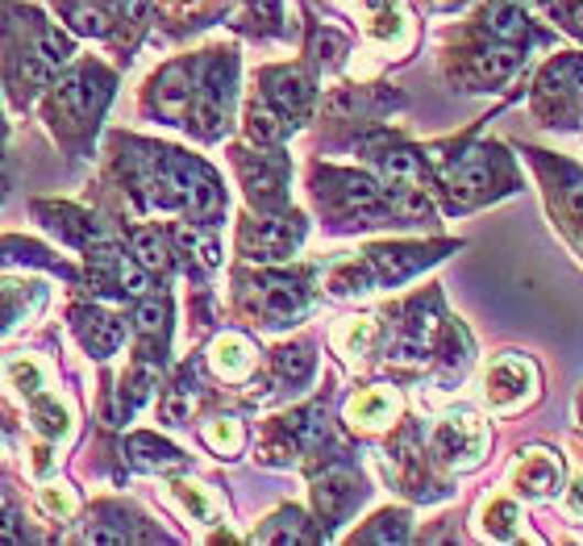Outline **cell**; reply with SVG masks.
Masks as SVG:
<instances>
[{
	"mask_svg": "<svg viewBox=\"0 0 583 546\" xmlns=\"http://www.w3.org/2000/svg\"><path fill=\"white\" fill-rule=\"evenodd\" d=\"M538 388V372L533 363L521 355H505L492 363L488 372V400L496 409H508V405H521L529 393Z\"/></svg>",
	"mask_w": 583,
	"mask_h": 546,
	"instance_id": "1",
	"label": "cell"
},
{
	"mask_svg": "<svg viewBox=\"0 0 583 546\" xmlns=\"http://www.w3.org/2000/svg\"><path fill=\"white\" fill-rule=\"evenodd\" d=\"M438 447H442V459L451 454L458 468H471L475 459H484L488 430L479 426V417L475 414H454V417H446V426L438 433Z\"/></svg>",
	"mask_w": 583,
	"mask_h": 546,
	"instance_id": "2",
	"label": "cell"
},
{
	"mask_svg": "<svg viewBox=\"0 0 583 546\" xmlns=\"http://www.w3.org/2000/svg\"><path fill=\"white\" fill-rule=\"evenodd\" d=\"M433 259L430 246H371L367 250V264L384 283H396L404 276H413L417 267H425Z\"/></svg>",
	"mask_w": 583,
	"mask_h": 546,
	"instance_id": "3",
	"label": "cell"
},
{
	"mask_svg": "<svg viewBox=\"0 0 583 546\" xmlns=\"http://www.w3.org/2000/svg\"><path fill=\"white\" fill-rule=\"evenodd\" d=\"M109 96V79L96 76V72H76L58 84V105L72 117H93Z\"/></svg>",
	"mask_w": 583,
	"mask_h": 546,
	"instance_id": "4",
	"label": "cell"
},
{
	"mask_svg": "<svg viewBox=\"0 0 583 546\" xmlns=\"http://www.w3.org/2000/svg\"><path fill=\"white\" fill-rule=\"evenodd\" d=\"M559 459L554 451H526V459L517 463L512 471V484L517 492H526V496H550V492L559 489Z\"/></svg>",
	"mask_w": 583,
	"mask_h": 546,
	"instance_id": "5",
	"label": "cell"
},
{
	"mask_svg": "<svg viewBox=\"0 0 583 546\" xmlns=\"http://www.w3.org/2000/svg\"><path fill=\"white\" fill-rule=\"evenodd\" d=\"M263 313L271 325H288L304 313V288L296 280H263Z\"/></svg>",
	"mask_w": 583,
	"mask_h": 546,
	"instance_id": "6",
	"label": "cell"
},
{
	"mask_svg": "<svg viewBox=\"0 0 583 546\" xmlns=\"http://www.w3.org/2000/svg\"><path fill=\"white\" fill-rule=\"evenodd\" d=\"M346 417L355 421L358 430H379L396 417V396L388 388H367L346 405Z\"/></svg>",
	"mask_w": 583,
	"mask_h": 546,
	"instance_id": "7",
	"label": "cell"
},
{
	"mask_svg": "<svg viewBox=\"0 0 583 546\" xmlns=\"http://www.w3.org/2000/svg\"><path fill=\"white\" fill-rule=\"evenodd\" d=\"M213 372L222 379H242L250 367H255V346L242 339V334H222L213 342Z\"/></svg>",
	"mask_w": 583,
	"mask_h": 546,
	"instance_id": "8",
	"label": "cell"
},
{
	"mask_svg": "<svg viewBox=\"0 0 583 546\" xmlns=\"http://www.w3.org/2000/svg\"><path fill=\"white\" fill-rule=\"evenodd\" d=\"M154 100H159V114H168V117H180L184 109H188V100H192V72L184 67V63H175V67H168V72L159 76Z\"/></svg>",
	"mask_w": 583,
	"mask_h": 546,
	"instance_id": "9",
	"label": "cell"
},
{
	"mask_svg": "<svg viewBox=\"0 0 583 546\" xmlns=\"http://www.w3.org/2000/svg\"><path fill=\"white\" fill-rule=\"evenodd\" d=\"M267 96H271L280 109H288V114H301L304 105H309V96H313V88H309V79H304L301 72L283 67V72H271V76H267Z\"/></svg>",
	"mask_w": 583,
	"mask_h": 546,
	"instance_id": "10",
	"label": "cell"
},
{
	"mask_svg": "<svg viewBox=\"0 0 583 546\" xmlns=\"http://www.w3.org/2000/svg\"><path fill=\"white\" fill-rule=\"evenodd\" d=\"M292 243H296V229H283V222H263L246 238L255 259H283L292 250Z\"/></svg>",
	"mask_w": 583,
	"mask_h": 546,
	"instance_id": "11",
	"label": "cell"
},
{
	"mask_svg": "<svg viewBox=\"0 0 583 546\" xmlns=\"http://www.w3.org/2000/svg\"><path fill=\"white\" fill-rule=\"evenodd\" d=\"M517 63H521V55L512 46H496V51H479L475 63H471V72L484 79V84H500V79H508L517 72Z\"/></svg>",
	"mask_w": 583,
	"mask_h": 546,
	"instance_id": "12",
	"label": "cell"
},
{
	"mask_svg": "<svg viewBox=\"0 0 583 546\" xmlns=\"http://www.w3.org/2000/svg\"><path fill=\"white\" fill-rule=\"evenodd\" d=\"M79 334H84V342L93 346L96 355H109V351H117V342H121V325L109 313H84Z\"/></svg>",
	"mask_w": 583,
	"mask_h": 546,
	"instance_id": "13",
	"label": "cell"
},
{
	"mask_svg": "<svg viewBox=\"0 0 583 546\" xmlns=\"http://www.w3.org/2000/svg\"><path fill=\"white\" fill-rule=\"evenodd\" d=\"M488 30L505 42L521 39V34H526V13H521L512 0H500V4H492L488 9Z\"/></svg>",
	"mask_w": 583,
	"mask_h": 546,
	"instance_id": "14",
	"label": "cell"
},
{
	"mask_svg": "<svg viewBox=\"0 0 583 546\" xmlns=\"http://www.w3.org/2000/svg\"><path fill=\"white\" fill-rule=\"evenodd\" d=\"M133 264L142 267V271H163L168 267V243L154 229H142L133 238Z\"/></svg>",
	"mask_w": 583,
	"mask_h": 546,
	"instance_id": "15",
	"label": "cell"
},
{
	"mask_svg": "<svg viewBox=\"0 0 583 546\" xmlns=\"http://www.w3.org/2000/svg\"><path fill=\"white\" fill-rule=\"evenodd\" d=\"M379 168L392 184H417L421 180V163H417L413 151H388L379 159Z\"/></svg>",
	"mask_w": 583,
	"mask_h": 546,
	"instance_id": "16",
	"label": "cell"
},
{
	"mask_svg": "<svg viewBox=\"0 0 583 546\" xmlns=\"http://www.w3.org/2000/svg\"><path fill=\"white\" fill-rule=\"evenodd\" d=\"M246 175V189H250V196H255V201H280V184H283V171L280 168H255V163H250V168L242 171Z\"/></svg>",
	"mask_w": 583,
	"mask_h": 546,
	"instance_id": "17",
	"label": "cell"
},
{
	"mask_svg": "<svg viewBox=\"0 0 583 546\" xmlns=\"http://www.w3.org/2000/svg\"><path fill=\"white\" fill-rule=\"evenodd\" d=\"M133 325H138V334H163L168 330V301H159V297H147V301H138L133 309Z\"/></svg>",
	"mask_w": 583,
	"mask_h": 546,
	"instance_id": "18",
	"label": "cell"
},
{
	"mask_svg": "<svg viewBox=\"0 0 583 546\" xmlns=\"http://www.w3.org/2000/svg\"><path fill=\"white\" fill-rule=\"evenodd\" d=\"M130 451L142 468H175L180 463V454L171 451V447H163V442H154V438H133Z\"/></svg>",
	"mask_w": 583,
	"mask_h": 546,
	"instance_id": "19",
	"label": "cell"
},
{
	"mask_svg": "<svg viewBox=\"0 0 583 546\" xmlns=\"http://www.w3.org/2000/svg\"><path fill=\"white\" fill-rule=\"evenodd\" d=\"M246 130H250L255 142H280V133H283L280 114H276V109H263V105H255L250 117H246Z\"/></svg>",
	"mask_w": 583,
	"mask_h": 546,
	"instance_id": "20",
	"label": "cell"
},
{
	"mask_svg": "<svg viewBox=\"0 0 583 546\" xmlns=\"http://www.w3.org/2000/svg\"><path fill=\"white\" fill-rule=\"evenodd\" d=\"M205 438L217 454H238V447H242V426H238V421H229V417H222V421H213V426H208Z\"/></svg>",
	"mask_w": 583,
	"mask_h": 546,
	"instance_id": "21",
	"label": "cell"
},
{
	"mask_svg": "<svg viewBox=\"0 0 583 546\" xmlns=\"http://www.w3.org/2000/svg\"><path fill=\"white\" fill-rule=\"evenodd\" d=\"M484 522H488L492 538H512V529H517V505H512L508 496H500V501H492L488 505Z\"/></svg>",
	"mask_w": 583,
	"mask_h": 546,
	"instance_id": "22",
	"label": "cell"
},
{
	"mask_svg": "<svg viewBox=\"0 0 583 546\" xmlns=\"http://www.w3.org/2000/svg\"><path fill=\"white\" fill-rule=\"evenodd\" d=\"M309 367H313V355L304 351V346H283V351H276V372H280L283 379H304L309 376Z\"/></svg>",
	"mask_w": 583,
	"mask_h": 546,
	"instance_id": "23",
	"label": "cell"
},
{
	"mask_svg": "<svg viewBox=\"0 0 583 546\" xmlns=\"http://www.w3.org/2000/svg\"><path fill=\"white\" fill-rule=\"evenodd\" d=\"M330 288H334L338 297H358V292H367V288H371V271H367V264L363 267H338V271L330 276Z\"/></svg>",
	"mask_w": 583,
	"mask_h": 546,
	"instance_id": "24",
	"label": "cell"
},
{
	"mask_svg": "<svg viewBox=\"0 0 583 546\" xmlns=\"http://www.w3.org/2000/svg\"><path fill=\"white\" fill-rule=\"evenodd\" d=\"M371 334H376V325H371L367 318H355L338 334V342L346 346V351H350V355H363V351H367V342H371Z\"/></svg>",
	"mask_w": 583,
	"mask_h": 546,
	"instance_id": "25",
	"label": "cell"
},
{
	"mask_svg": "<svg viewBox=\"0 0 583 546\" xmlns=\"http://www.w3.org/2000/svg\"><path fill=\"white\" fill-rule=\"evenodd\" d=\"M180 501H184L201 522H213V517H217V505H213V496H208L201 484H180Z\"/></svg>",
	"mask_w": 583,
	"mask_h": 546,
	"instance_id": "26",
	"label": "cell"
},
{
	"mask_svg": "<svg viewBox=\"0 0 583 546\" xmlns=\"http://www.w3.org/2000/svg\"><path fill=\"white\" fill-rule=\"evenodd\" d=\"M42 505L51 508L55 517H67V513L76 508V492H67L63 484H46V489H42Z\"/></svg>",
	"mask_w": 583,
	"mask_h": 546,
	"instance_id": "27",
	"label": "cell"
},
{
	"mask_svg": "<svg viewBox=\"0 0 583 546\" xmlns=\"http://www.w3.org/2000/svg\"><path fill=\"white\" fill-rule=\"evenodd\" d=\"M180 238L196 250V259H205L208 267H217V259H222V255H217V238H208V234H201V229H184Z\"/></svg>",
	"mask_w": 583,
	"mask_h": 546,
	"instance_id": "28",
	"label": "cell"
},
{
	"mask_svg": "<svg viewBox=\"0 0 583 546\" xmlns=\"http://www.w3.org/2000/svg\"><path fill=\"white\" fill-rule=\"evenodd\" d=\"M72 18H76V30H84V34L105 30V13H96V9H72Z\"/></svg>",
	"mask_w": 583,
	"mask_h": 546,
	"instance_id": "29",
	"label": "cell"
},
{
	"mask_svg": "<svg viewBox=\"0 0 583 546\" xmlns=\"http://www.w3.org/2000/svg\"><path fill=\"white\" fill-rule=\"evenodd\" d=\"M566 72H571V93H575V105H580V114H583V58L566 63Z\"/></svg>",
	"mask_w": 583,
	"mask_h": 546,
	"instance_id": "30",
	"label": "cell"
},
{
	"mask_svg": "<svg viewBox=\"0 0 583 546\" xmlns=\"http://www.w3.org/2000/svg\"><path fill=\"white\" fill-rule=\"evenodd\" d=\"M566 513H571V517H580V522H583V484H575V489L566 492Z\"/></svg>",
	"mask_w": 583,
	"mask_h": 546,
	"instance_id": "31",
	"label": "cell"
},
{
	"mask_svg": "<svg viewBox=\"0 0 583 546\" xmlns=\"http://www.w3.org/2000/svg\"><path fill=\"white\" fill-rule=\"evenodd\" d=\"M338 51H342V39H334V34H321V58H325V63H334Z\"/></svg>",
	"mask_w": 583,
	"mask_h": 546,
	"instance_id": "32",
	"label": "cell"
},
{
	"mask_svg": "<svg viewBox=\"0 0 583 546\" xmlns=\"http://www.w3.org/2000/svg\"><path fill=\"white\" fill-rule=\"evenodd\" d=\"M563 18H566V25H571V30H580V34H583V0H575V4H566V9H563Z\"/></svg>",
	"mask_w": 583,
	"mask_h": 546,
	"instance_id": "33",
	"label": "cell"
},
{
	"mask_svg": "<svg viewBox=\"0 0 583 546\" xmlns=\"http://www.w3.org/2000/svg\"><path fill=\"white\" fill-rule=\"evenodd\" d=\"M571 205L580 208V217H583V180L580 184H571Z\"/></svg>",
	"mask_w": 583,
	"mask_h": 546,
	"instance_id": "34",
	"label": "cell"
},
{
	"mask_svg": "<svg viewBox=\"0 0 583 546\" xmlns=\"http://www.w3.org/2000/svg\"><path fill=\"white\" fill-rule=\"evenodd\" d=\"M0 184H4V180H0Z\"/></svg>",
	"mask_w": 583,
	"mask_h": 546,
	"instance_id": "35",
	"label": "cell"
}]
</instances>
